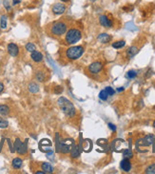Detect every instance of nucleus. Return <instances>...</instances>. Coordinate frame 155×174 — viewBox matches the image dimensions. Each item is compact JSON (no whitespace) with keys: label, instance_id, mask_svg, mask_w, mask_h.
I'll use <instances>...</instances> for the list:
<instances>
[{"label":"nucleus","instance_id":"obj_1","mask_svg":"<svg viewBox=\"0 0 155 174\" xmlns=\"http://www.w3.org/2000/svg\"><path fill=\"white\" fill-rule=\"evenodd\" d=\"M57 103L59 108H61V110L63 111V113L66 115L67 117L72 118L75 115L76 113V110L74 105L72 103V101H70L69 99L66 97H59L57 100Z\"/></svg>","mask_w":155,"mask_h":174},{"label":"nucleus","instance_id":"obj_2","mask_svg":"<svg viewBox=\"0 0 155 174\" xmlns=\"http://www.w3.org/2000/svg\"><path fill=\"white\" fill-rule=\"evenodd\" d=\"M74 145H75V141L72 138L60 139L59 135H58V139L56 137V152L58 153H70Z\"/></svg>","mask_w":155,"mask_h":174},{"label":"nucleus","instance_id":"obj_3","mask_svg":"<svg viewBox=\"0 0 155 174\" xmlns=\"http://www.w3.org/2000/svg\"><path fill=\"white\" fill-rule=\"evenodd\" d=\"M65 42L67 45H73L80 41L82 38V32L81 30L76 29V28H70V30H67L65 33Z\"/></svg>","mask_w":155,"mask_h":174},{"label":"nucleus","instance_id":"obj_4","mask_svg":"<svg viewBox=\"0 0 155 174\" xmlns=\"http://www.w3.org/2000/svg\"><path fill=\"white\" fill-rule=\"evenodd\" d=\"M68 30V24L65 21H56L51 25V33L53 36L60 37L67 32Z\"/></svg>","mask_w":155,"mask_h":174},{"label":"nucleus","instance_id":"obj_5","mask_svg":"<svg viewBox=\"0 0 155 174\" xmlns=\"http://www.w3.org/2000/svg\"><path fill=\"white\" fill-rule=\"evenodd\" d=\"M84 47L82 46H72L66 51V56L69 60H77L84 54Z\"/></svg>","mask_w":155,"mask_h":174},{"label":"nucleus","instance_id":"obj_6","mask_svg":"<svg viewBox=\"0 0 155 174\" xmlns=\"http://www.w3.org/2000/svg\"><path fill=\"white\" fill-rule=\"evenodd\" d=\"M155 142V135L153 134H148L145 137L139 139L138 141H136V148H140L144 147H150Z\"/></svg>","mask_w":155,"mask_h":174},{"label":"nucleus","instance_id":"obj_7","mask_svg":"<svg viewBox=\"0 0 155 174\" xmlns=\"http://www.w3.org/2000/svg\"><path fill=\"white\" fill-rule=\"evenodd\" d=\"M14 151H16L18 154H21V155L26 154L28 151V139L26 140L25 143L21 142L19 138L15 139L14 145Z\"/></svg>","mask_w":155,"mask_h":174},{"label":"nucleus","instance_id":"obj_8","mask_svg":"<svg viewBox=\"0 0 155 174\" xmlns=\"http://www.w3.org/2000/svg\"><path fill=\"white\" fill-rule=\"evenodd\" d=\"M66 10H67V7H66V5H65L63 2L55 3V4L52 6V8H51L52 14H55V15H61V14H63L64 12H66Z\"/></svg>","mask_w":155,"mask_h":174},{"label":"nucleus","instance_id":"obj_9","mask_svg":"<svg viewBox=\"0 0 155 174\" xmlns=\"http://www.w3.org/2000/svg\"><path fill=\"white\" fill-rule=\"evenodd\" d=\"M89 72L91 74H98L99 72H101V70H103V64L99 61H96L91 63L88 68Z\"/></svg>","mask_w":155,"mask_h":174},{"label":"nucleus","instance_id":"obj_10","mask_svg":"<svg viewBox=\"0 0 155 174\" xmlns=\"http://www.w3.org/2000/svg\"><path fill=\"white\" fill-rule=\"evenodd\" d=\"M7 49H8L9 54L12 57H16L18 53H19V48H18V46L16 44H14V43H10L7 47Z\"/></svg>","mask_w":155,"mask_h":174},{"label":"nucleus","instance_id":"obj_11","mask_svg":"<svg viewBox=\"0 0 155 174\" xmlns=\"http://www.w3.org/2000/svg\"><path fill=\"white\" fill-rule=\"evenodd\" d=\"M99 22H100V24L105 28H111L113 25L112 21H111L110 18L105 14H102L99 16Z\"/></svg>","mask_w":155,"mask_h":174},{"label":"nucleus","instance_id":"obj_12","mask_svg":"<svg viewBox=\"0 0 155 174\" xmlns=\"http://www.w3.org/2000/svg\"><path fill=\"white\" fill-rule=\"evenodd\" d=\"M120 167L125 172H129V170L131 169V163L129 162V159H128V158H124V159L121 161Z\"/></svg>","mask_w":155,"mask_h":174},{"label":"nucleus","instance_id":"obj_13","mask_svg":"<svg viewBox=\"0 0 155 174\" xmlns=\"http://www.w3.org/2000/svg\"><path fill=\"white\" fill-rule=\"evenodd\" d=\"M30 58L32 59V61H35V63H39V62L43 61V54L38 51H35L32 52H30Z\"/></svg>","mask_w":155,"mask_h":174},{"label":"nucleus","instance_id":"obj_14","mask_svg":"<svg viewBox=\"0 0 155 174\" xmlns=\"http://www.w3.org/2000/svg\"><path fill=\"white\" fill-rule=\"evenodd\" d=\"M111 38H112V37H111L110 35H108V33H106V32L101 33V35H99L98 37H97L98 41L103 43V44H107V43L110 42Z\"/></svg>","mask_w":155,"mask_h":174},{"label":"nucleus","instance_id":"obj_15","mask_svg":"<svg viewBox=\"0 0 155 174\" xmlns=\"http://www.w3.org/2000/svg\"><path fill=\"white\" fill-rule=\"evenodd\" d=\"M22 165H23V160L21 159V158H19V157L14 158V159L12 160V169H21Z\"/></svg>","mask_w":155,"mask_h":174},{"label":"nucleus","instance_id":"obj_16","mask_svg":"<svg viewBox=\"0 0 155 174\" xmlns=\"http://www.w3.org/2000/svg\"><path fill=\"white\" fill-rule=\"evenodd\" d=\"M138 51H139V49L136 46H131V47H129L128 49V51H127V55H128V57L132 58L137 54Z\"/></svg>","mask_w":155,"mask_h":174},{"label":"nucleus","instance_id":"obj_17","mask_svg":"<svg viewBox=\"0 0 155 174\" xmlns=\"http://www.w3.org/2000/svg\"><path fill=\"white\" fill-rule=\"evenodd\" d=\"M41 169H42V170L45 173H52V172H53V167H52V166H51V164L47 163V162L42 163Z\"/></svg>","mask_w":155,"mask_h":174},{"label":"nucleus","instance_id":"obj_18","mask_svg":"<svg viewBox=\"0 0 155 174\" xmlns=\"http://www.w3.org/2000/svg\"><path fill=\"white\" fill-rule=\"evenodd\" d=\"M70 153L72 158H78L80 156V147L78 145H74Z\"/></svg>","mask_w":155,"mask_h":174},{"label":"nucleus","instance_id":"obj_19","mask_svg":"<svg viewBox=\"0 0 155 174\" xmlns=\"http://www.w3.org/2000/svg\"><path fill=\"white\" fill-rule=\"evenodd\" d=\"M11 112V110L9 108V106L3 104L0 105V115L2 116H8Z\"/></svg>","mask_w":155,"mask_h":174},{"label":"nucleus","instance_id":"obj_20","mask_svg":"<svg viewBox=\"0 0 155 174\" xmlns=\"http://www.w3.org/2000/svg\"><path fill=\"white\" fill-rule=\"evenodd\" d=\"M28 89H29V91L32 93H37L39 91V86L35 82L30 83L29 86H28Z\"/></svg>","mask_w":155,"mask_h":174},{"label":"nucleus","instance_id":"obj_21","mask_svg":"<svg viewBox=\"0 0 155 174\" xmlns=\"http://www.w3.org/2000/svg\"><path fill=\"white\" fill-rule=\"evenodd\" d=\"M7 20H8L7 15L5 14L1 15V17H0V28H1V29L5 30L6 28H7Z\"/></svg>","mask_w":155,"mask_h":174},{"label":"nucleus","instance_id":"obj_22","mask_svg":"<svg viewBox=\"0 0 155 174\" xmlns=\"http://www.w3.org/2000/svg\"><path fill=\"white\" fill-rule=\"evenodd\" d=\"M125 45H126V41H124V40H119V41H116V42L112 43V48L119 49L124 48Z\"/></svg>","mask_w":155,"mask_h":174},{"label":"nucleus","instance_id":"obj_23","mask_svg":"<svg viewBox=\"0 0 155 174\" xmlns=\"http://www.w3.org/2000/svg\"><path fill=\"white\" fill-rule=\"evenodd\" d=\"M35 78H36V80H38L39 82H43V81H45V79H46V74L44 71L39 70L36 72Z\"/></svg>","mask_w":155,"mask_h":174},{"label":"nucleus","instance_id":"obj_24","mask_svg":"<svg viewBox=\"0 0 155 174\" xmlns=\"http://www.w3.org/2000/svg\"><path fill=\"white\" fill-rule=\"evenodd\" d=\"M123 156L124 158H128V159H131L133 157V152L129 148H126V150H123Z\"/></svg>","mask_w":155,"mask_h":174},{"label":"nucleus","instance_id":"obj_25","mask_svg":"<svg viewBox=\"0 0 155 174\" xmlns=\"http://www.w3.org/2000/svg\"><path fill=\"white\" fill-rule=\"evenodd\" d=\"M25 48H26L27 51H30V52H32V51H36V46L33 44V43H32V42L27 43L26 46H25Z\"/></svg>","mask_w":155,"mask_h":174},{"label":"nucleus","instance_id":"obj_26","mask_svg":"<svg viewBox=\"0 0 155 174\" xmlns=\"http://www.w3.org/2000/svg\"><path fill=\"white\" fill-rule=\"evenodd\" d=\"M145 173L147 174H155V164L150 165L145 170Z\"/></svg>","mask_w":155,"mask_h":174},{"label":"nucleus","instance_id":"obj_27","mask_svg":"<svg viewBox=\"0 0 155 174\" xmlns=\"http://www.w3.org/2000/svg\"><path fill=\"white\" fill-rule=\"evenodd\" d=\"M99 98L101 99L102 101H107L108 98V94L107 93V91L103 89V91H101L100 93H99Z\"/></svg>","mask_w":155,"mask_h":174},{"label":"nucleus","instance_id":"obj_28","mask_svg":"<svg viewBox=\"0 0 155 174\" xmlns=\"http://www.w3.org/2000/svg\"><path fill=\"white\" fill-rule=\"evenodd\" d=\"M136 76H137V72H136L135 70H129L128 72H127V77H128V78H129V79L135 78Z\"/></svg>","mask_w":155,"mask_h":174},{"label":"nucleus","instance_id":"obj_29","mask_svg":"<svg viewBox=\"0 0 155 174\" xmlns=\"http://www.w3.org/2000/svg\"><path fill=\"white\" fill-rule=\"evenodd\" d=\"M9 126V123L7 120H5L4 118H0V128L1 129H7Z\"/></svg>","mask_w":155,"mask_h":174},{"label":"nucleus","instance_id":"obj_30","mask_svg":"<svg viewBox=\"0 0 155 174\" xmlns=\"http://www.w3.org/2000/svg\"><path fill=\"white\" fill-rule=\"evenodd\" d=\"M105 91H107V93L108 94V96H111V95H113L114 93H115V91H114V89L111 88V87H107L106 89H105Z\"/></svg>","mask_w":155,"mask_h":174},{"label":"nucleus","instance_id":"obj_31","mask_svg":"<svg viewBox=\"0 0 155 174\" xmlns=\"http://www.w3.org/2000/svg\"><path fill=\"white\" fill-rule=\"evenodd\" d=\"M63 92V88L61 86H57L54 88V93L55 94H61Z\"/></svg>","mask_w":155,"mask_h":174},{"label":"nucleus","instance_id":"obj_32","mask_svg":"<svg viewBox=\"0 0 155 174\" xmlns=\"http://www.w3.org/2000/svg\"><path fill=\"white\" fill-rule=\"evenodd\" d=\"M108 128L112 130V131H116V127H115V125H113V124H111V123L108 124Z\"/></svg>","mask_w":155,"mask_h":174},{"label":"nucleus","instance_id":"obj_33","mask_svg":"<svg viewBox=\"0 0 155 174\" xmlns=\"http://www.w3.org/2000/svg\"><path fill=\"white\" fill-rule=\"evenodd\" d=\"M22 1V0H12V5H17Z\"/></svg>","mask_w":155,"mask_h":174},{"label":"nucleus","instance_id":"obj_34","mask_svg":"<svg viewBox=\"0 0 155 174\" xmlns=\"http://www.w3.org/2000/svg\"><path fill=\"white\" fill-rule=\"evenodd\" d=\"M3 89H4V84L2 82H0V93L3 91Z\"/></svg>","mask_w":155,"mask_h":174},{"label":"nucleus","instance_id":"obj_35","mask_svg":"<svg viewBox=\"0 0 155 174\" xmlns=\"http://www.w3.org/2000/svg\"><path fill=\"white\" fill-rule=\"evenodd\" d=\"M36 174H45V172L43 171V170H37V171H35Z\"/></svg>","mask_w":155,"mask_h":174},{"label":"nucleus","instance_id":"obj_36","mask_svg":"<svg viewBox=\"0 0 155 174\" xmlns=\"http://www.w3.org/2000/svg\"><path fill=\"white\" fill-rule=\"evenodd\" d=\"M4 5L6 6V8H7V10H8V11H10V10H11V7L8 5V3H7V2H5V4H4Z\"/></svg>","mask_w":155,"mask_h":174},{"label":"nucleus","instance_id":"obj_37","mask_svg":"<svg viewBox=\"0 0 155 174\" xmlns=\"http://www.w3.org/2000/svg\"><path fill=\"white\" fill-rule=\"evenodd\" d=\"M124 91V88H118V89H117V91Z\"/></svg>","mask_w":155,"mask_h":174},{"label":"nucleus","instance_id":"obj_38","mask_svg":"<svg viewBox=\"0 0 155 174\" xmlns=\"http://www.w3.org/2000/svg\"><path fill=\"white\" fill-rule=\"evenodd\" d=\"M60 1L63 3H68V2H70V0H60Z\"/></svg>","mask_w":155,"mask_h":174},{"label":"nucleus","instance_id":"obj_39","mask_svg":"<svg viewBox=\"0 0 155 174\" xmlns=\"http://www.w3.org/2000/svg\"><path fill=\"white\" fill-rule=\"evenodd\" d=\"M153 128L155 129V120H154V122H153Z\"/></svg>","mask_w":155,"mask_h":174},{"label":"nucleus","instance_id":"obj_40","mask_svg":"<svg viewBox=\"0 0 155 174\" xmlns=\"http://www.w3.org/2000/svg\"><path fill=\"white\" fill-rule=\"evenodd\" d=\"M91 2H95V1H96V0H91Z\"/></svg>","mask_w":155,"mask_h":174},{"label":"nucleus","instance_id":"obj_41","mask_svg":"<svg viewBox=\"0 0 155 174\" xmlns=\"http://www.w3.org/2000/svg\"><path fill=\"white\" fill-rule=\"evenodd\" d=\"M0 29H1V28H0Z\"/></svg>","mask_w":155,"mask_h":174}]
</instances>
